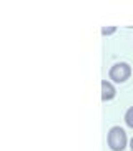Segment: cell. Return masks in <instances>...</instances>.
I'll return each instance as SVG.
<instances>
[{
  "label": "cell",
  "instance_id": "5b68a950",
  "mask_svg": "<svg viewBox=\"0 0 133 151\" xmlns=\"http://www.w3.org/2000/svg\"><path fill=\"white\" fill-rule=\"evenodd\" d=\"M116 32V27H102V35L103 37H110Z\"/></svg>",
  "mask_w": 133,
  "mask_h": 151
},
{
  "label": "cell",
  "instance_id": "6da1fadb",
  "mask_svg": "<svg viewBox=\"0 0 133 151\" xmlns=\"http://www.w3.org/2000/svg\"><path fill=\"white\" fill-rule=\"evenodd\" d=\"M128 136L121 126H111L106 133V145L111 151H125V148L128 146Z\"/></svg>",
  "mask_w": 133,
  "mask_h": 151
},
{
  "label": "cell",
  "instance_id": "8992f818",
  "mask_svg": "<svg viewBox=\"0 0 133 151\" xmlns=\"http://www.w3.org/2000/svg\"><path fill=\"white\" fill-rule=\"evenodd\" d=\"M128 146H130V150L133 151V138H132V139H130V143H128Z\"/></svg>",
  "mask_w": 133,
  "mask_h": 151
},
{
  "label": "cell",
  "instance_id": "3957f363",
  "mask_svg": "<svg viewBox=\"0 0 133 151\" xmlns=\"http://www.w3.org/2000/svg\"><path fill=\"white\" fill-rule=\"evenodd\" d=\"M116 96V88L115 85L108 80H102V101H111Z\"/></svg>",
  "mask_w": 133,
  "mask_h": 151
},
{
  "label": "cell",
  "instance_id": "277c9868",
  "mask_svg": "<svg viewBox=\"0 0 133 151\" xmlns=\"http://www.w3.org/2000/svg\"><path fill=\"white\" fill-rule=\"evenodd\" d=\"M125 124L133 129V106H130L128 110L125 111Z\"/></svg>",
  "mask_w": 133,
  "mask_h": 151
},
{
  "label": "cell",
  "instance_id": "7a4b0ae2",
  "mask_svg": "<svg viewBox=\"0 0 133 151\" xmlns=\"http://www.w3.org/2000/svg\"><path fill=\"white\" fill-rule=\"evenodd\" d=\"M108 76L113 83H125L132 76V67L126 62H116L108 70Z\"/></svg>",
  "mask_w": 133,
  "mask_h": 151
}]
</instances>
